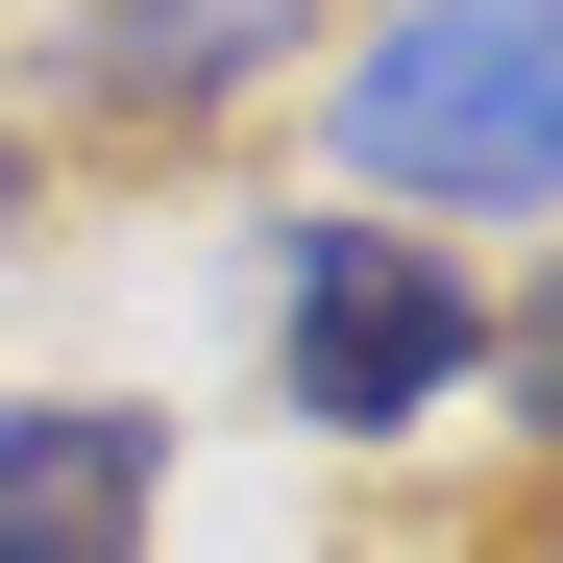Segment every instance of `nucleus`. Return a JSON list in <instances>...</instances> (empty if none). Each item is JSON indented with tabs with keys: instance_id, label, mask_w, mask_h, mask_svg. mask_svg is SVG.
I'll use <instances>...</instances> for the list:
<instances>
[{
	"instance_id": "obj_1",
	"label": "nucleus",
	"mask_w": 563,
	"mask_h": 563,
	"mask_svg": "<svg viewBox=\"0 0 563 563\" xmlns=\"http://www.w3.org/2000/svg\"><path fill=\"white\" fill-rule=\"evenodd\" d=\"M343 172L393 221H490L563 197V0H417L343 49Z\"/></svg>"
},
{
	"instance_id": "obj_2",
	"label": "nucleus",
	"mask_w": 563,
	"mask_h": 563,
	"mask_svg": "<svg viewBox=\"0 0 563 563\" xmlns=\"http://www.w3.org/2000/svg\"><path fill=\"white\" fill-rule=\"evenodd\" d=\"M465 367H490V295L441 269V221H269V393L319 441H417Z\"/></svg>"
},
{
	"instance_id": "obj_3",
	"label": "nucleus",
	"mask_w": 563,
	"mask_h": 563,
	"mask_svg": "<svg viewBox=\"0 0 563 563\" xmlns=\"http://www.w3.org/2000/svg\"><path fill=\"white\" fill-rule=\"evenodd\" d=\"M147 515H172V417L0 393V563H147Z\"/></svg>"
},
{
	"instance_id": "obj_4",
	"label": "nucleus",
	"mask_w": 563,
	"mask_h": 563,
	"mask_svg": "<svg viewBox=\"0 0 563 563\" xmlns=\"http://www.w3.org/2000/svg\"><path fill=\"white\" fill-rule=\"evenodd\" d=\"M295 25H319V0H99V25H74V74H99V99H172V123H197V99H245V74L295 49Z\"/></svg>"
},
{
	"instance_id": "obj_5",
	"label": "nucleus",
	"mask_w": 563,
	"mask_h": 563,
	"mask_svg": "<svg viewBox=\"0 0 563 563\" xmlns=\"http://www.w3.org/2000/svg\"><path fill=\"white\" fill-rule=\"evenodd\" d=\"M515 343V393H539V441H563V269H539V319H490Z\"/></svg>"
},
{
	"instance_id": "obj_6",
	"label": "nucleus",
	"mask_w": 563,
	"mask_h": 563,
	"mask_svg": "<svg viewBox=\"0 0 563 563\" xmlns=\"http://www.w3.org/2000/svg\"><path fill=\"white\" fill-rule=\"evenodd\" d=\"M0 221H25V147H0Z\"/></svg>"
}]
</instances>
